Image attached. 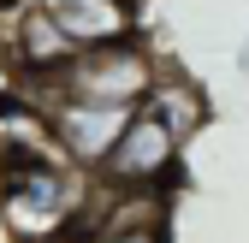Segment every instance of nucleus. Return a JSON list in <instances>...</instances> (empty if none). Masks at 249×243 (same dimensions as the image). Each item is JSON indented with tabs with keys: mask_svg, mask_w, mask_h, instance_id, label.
Returning a JSON list of instances; mask_svg holds the SVG:
<instances>
[{
	"mask_svg": "<svg viewBox=\"0 0 249 243\" xmlns=\"http://www.w3.org/2000/svg\"><path fill=\"white\" fill-rule=\"evenodd\" d=\"M137 113H148V119H160V125L178 137V142H190L202 125H208V95H202V83L196 77H184V71H160V83L148 89V101L137 107Z\"/></svg>",
	"mask_w": 249,
	"mask_h": 243,
	"instance_id": "obj_6",
	"label": "nucleus"
},
{
	"mask_svg": "<svg viewBox=\"0 0 249 243\" xmlns=\"http://www.w3.org/2000/svg\"><path fill=\"white\" fill-rule=\"evenodd\" d=\"M166 59L154 53L142 36H124V42H107V48H83L71 53L66 66H59L53 77H30L53 89V95H71V101H95V107H142L148 89L160 83Z\"/></svg>",
	"mask_w": 249,
	"mask_h": 243,
	"instance_id": "obj_2",
	"label": "nucleus"
},
{
	"mask_svg": "<svg viewBox=\"0 0 249 243\" xmlns=\"http://www.w3.org/2000/svg\"><path fill=\"white\" fill-rule=\"evenodd\" d=\"M66 243H166V231H101V226H83Z\"/></svg>",
	"mask_w": 249,
	"mask_h": 243,
	"instance_id": "obj_7",
	"label": "nucleus"
},
{
	"mask_svg": "<svg viewBox=\"0 0 249 243\" xmlns=\"http://www.w3.org/2000/svg\"><path fill=\"white\" fill-rule=\"evenodd\" d=\"M77 53L137 36V0H36Z\"/></svg>",
	"mask_w": 249,
	"mask_h": 243,
	"instance_id": "obj_5",
	"label": "nucleus"
},
{
	"mask_svg": "<svg viewBox=\"0 0 249 243\" xmlns=\"http://www.w3.org/2000/svg\"><path fill=\"white\" fill-rule=\"evenodd\" d=\"M95 178L42 155H0V220L12 243H66L83 226V202Z\"/></svg>",
	"mask_w": 249,
	"mask_h": 243,
	"instance_id": "obj_1",
	"label": "nucleus"
},
{
	"mask_svg": "<svg viewBox=\"0 0 249 243\" xmlns=\"http://www.w3.org/2000/svg\"><path fill=\"white\" fill-rule=\"evenodd\" d=\"M178 166H184V142L148 113H131L124 137L113 142V155L101 160L95 184L107 190H172L178 184Z\"/></svg>",
	"mask_w": 249,
	"mask_h": 243,
	"instance_id": "obj_4",
	"label": "nucleus"
},
{
	"mask_svg": "<svg viewBox=\"0 0 249 243\" xmlns=\"http://www.w3.org/2000/svg\"><path fill=\"white\" fill-rule=\"evenodd\" d=\"M12 6H24V0H0V12H12Z\"/></svg>",
	"mask_w": 249,
	"mask_h": 243,
	"instance_id": "obj_8",
	"label": "nucleus"
},
{
	"mask_svg": "<svg viewBox=\"0 0 249 243\" xmlns=\"http://www.w3.org/2000/svg\"><path fill=\"white\" fill-rule=\"evenodd\" d=\"M18 101H30L42 113V125L59 148V160H66L71 172L95 178L101 160L113 155V142L124 137V125H131V107H95V101H71V95H53V89L42 83H18Z\"/></svg>",
	"mask_w": 249,
	"mask_h": 243,
	"instance_id": "obj_3",
	"label": "nucleus"
}]
</instances>
